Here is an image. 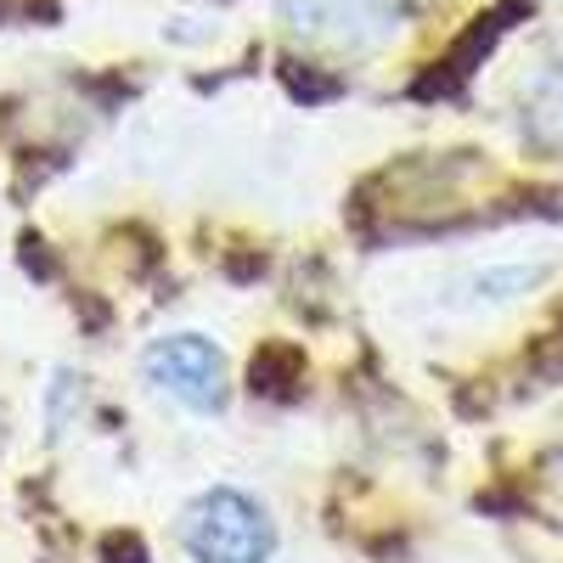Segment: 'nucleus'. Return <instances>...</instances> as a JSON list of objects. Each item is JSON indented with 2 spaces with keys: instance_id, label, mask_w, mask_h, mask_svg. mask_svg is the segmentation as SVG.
<instances>
[{
  "instance_id": "12",
  "label": "nucleus",
  "mask_w": 563,
  "mask_h": 563,
  "mask_svg": "<svg viewBox=\"0 0 563 563\" xmlns=\"http://www.w3.org/2000/svg\"><path fill=\"white\" fill-rule=\"evenodd\" d=\"M552 485H558V490H563V451H558V456H552Z\"/></svg>"
},
{
  "instance_id": "2",
  "label": "nucleus",
  "mask_w": 563,
  "mask_h": 563,
  "mask_svg": "<svg viewBox=\"0 0 563 563\" xmlns=\"http://www.w3.org/2000/svg\"><path fill=\"white\" fill-rule=\"evenodd\" d=\"M288 40L333 57H372L400 34L395 0H271Z\"/></svg>"
},
{
  "instance_id": "5",
  "label": "nucleus",
  "mask_w": 563,
  "mask_h": 563,
  "mask_svg": "<svg viewBox=\"0 0 563 563\" xmlns=\"http://www.w3.org/2000/svg\"><path fill=\"white\" fill-rule=\"evenodd\" d=\"M525 135L536 141L541 153H563V63L536 85L530 113H525Z\"/></svg>"
},
{
  "instance_id": "10",
  "label": "nucleus",
  "mask_w": 563,
  "mask_h": 563,
  "mask_svg": "<svg viewBox=\"0 0 563 563\" xmlns=\"http://www.w3.org/2000/svg\"><path fill=\"white\" fill-rule=\"evenodd\" d=\"M23 265H29L34 276H57V265H52V254H45L40 238H23Z\"/></svg>"
},
{
  "instance_id": "8",
  "label": "nucleus",
  "mask_w": 563,
  "mask_h": 563,
  "mask_svg": "<svg viewBox=\"0 0 563 563\" xmlns=\"http://www.w3.org/2000/svg\"><path fill=\"white\" fill-rule=\"evenodd\" d=\"M97 558H102V563H153L147 547H141V536H130V530H113V536L97 547Z\"/></svg>"
},
{
  "instance_id": "6",
  "label": "nucleus",
  "mask_w": 563,
  "mask_h": 563,
  "mask_svg": "<svg viewBox=\"0 0 563 563\" xmlns=\"http://www.w3.org/2000/svg\"><path fill=\"white\" fill-rule=\"evenodd\" d=\"M547 276V265H490V271H474L462 282V305H507V299H519L530 294L536 282Z\"/></svg>"
},
{
  "instance_id": "7",
  "label": "nucleus",
  "mask_w": 563,
  "mask_h": 563,
  "mask_svg": "<svg viewBox=\"0 0 563 563\" xmlns=\"http://www.w3.org/2000/svg\"><path fill=\"white\" fill-rule=\"evenodd\" d=\"M288 90H294L299 102H310V108H316V102H333L344 85H339V79H321V74H310V68L299 74V63H294V68H288Z\"/></svg>"
},
{
  "instance_id": "9",
  "label": "nucleus",
  "mask_w": 563,
  "mask_h": 563,
  "mask_svg": "<svg viewBox=\"0 0 563 563\" xmlns=\"http://www.w3.org/2000/svg\"><path fill=\"white\" fill-rule=\"evenodd\" d=\"M68 395H85V378H74V372H57V384H52V440L68 434Z\"/></svg>"
},
{
  "instance_id": "3",
  "label": "nucleus",
  "mask_w": 563,
  "mask_h": 563,
  "mask_svg": "<svg viewBox=\"0 0 563 563\" xmlns=\"http://www.w3.org/2000/svg\"><path fill=\"white\" fill-rule=\"evenodd\" d=\"M141 372L147 384L164 389L169 400H180L186 411H225L231 400V384H225V355L203 339V333H175V339H158L141 355Z\"/></svg>"
},
{
  "instance_id": "4",
  "label": "nucleus",
  "mask_w": 563,
  "mask_h": 563,
  "mask_svg": "<svg viewBox=\"0 0 563 563\" xmlns=\"http://www.w3.org/2000/svg\"><path fill=\"white\" fill-rule=\"evenodd\" d=\"M249 389L265 400H299L305 395V350L288 339L260 344V355L249 361Z\"/></svg>"
},
{
  "instance_id": "1",
  "label": "nucleus",
  "mask_w": 563,
  "mask_h": 563,
  "mask_svg": "<svg viewBox=\"0 0 563 563\" xmlns=\"http://www.w3.org/2000/svg\"><path fill=\"white\" fill-rule=\"evenodd\" d=\"M175 536L198 563H271L276 552V530L265 519V507L231 485H214L198 501H186Z\"/></svg>"
},
{
  "instance_id": "11",
  "label": "nucleus",
  "mask_w": 563,
  "mask_h": 563,
  "mask_svg": "<svg viewBox=\"0 0 563 563\" xmlns=\"http://www.w3.org/2000/svg\"><path fill=\"white\" fill-rule=\"evenodd\" d=\"M260 271H265V260H231V276H238V282L243 276H260Z\"/></svg>"
}]
</instances>
